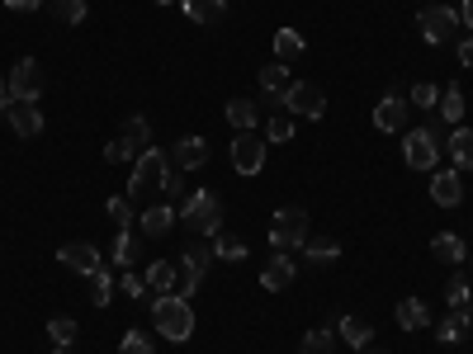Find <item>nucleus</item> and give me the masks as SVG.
<instances>
[{
  "mask_svg": "<svg viewBox=\"0 0 473 354\" xmlns=\"http://www.w3.org/2000/svg\"><path fill=\"white\" fill-rule=\"evenodd\" d=\"M303 241H307V213L298 203H284L275 208V218H270V251H303Z\"/></svg>",
  "mask_w": 473,
  "mask_h": 354,
  "instance_id": "4",
  "label": "nucleus"
},
{
  "mask_svg": "<svg viewBox=\"0 0 473 354\" xmlns=\"http://www.w3.org/2000/svg\"><path fill=\"white\" fill-rule=\"evenodd\" d=\"M417 29H421V38H426L430 48H445L449 38H455V29H459V10H449V5H421Z\"/></svg>",
  "mask_w": 473,
  "mask_h": 354,
  "instance_id": "6",
  "label": "nucleus"
},
{
  "mask_svg": "<svg viewBox=\"0 0 473 354\" xmlns=\"http://www.w3.org/2000/svg\"><path fill=\"white\" fill-rule=\"evenodd\" d=\"M402 156H407V165H412V171H436V161H440V137H436V128L426 123V128L407 133Z\"/></svg>",
  "mask_w": 473,
  "mask_h": 354,
  "instance_id": "9",
  "label": "nucleus"
},
{
  "mask_svg": "<svg viewBox=\"0 0 473 354\" xmlns=\"http://www.w3.org/2000/svg\"><path fill=\"white\" fill-rule=\"evenodd\" d=\"M152 326H156L171 345H184V340L194 336V307H190V298H180V293H156V298H152Z\"/></svg>",
  "mask_w": 473,
  "mask_h": 354,
  "instance_id": "1",
  "label": "nucleus"
},
{
  "mask_svg": "<svg viewBox=\"0 0 473 354\" xmlns=\"http://www.w3.org/2000/svg\"><path fill=\"white\" fill-rule=\"evenodd\" d=\"M468 336H473V331H468Z\"/></svg>",
  "mask_w": 473,
  "mask_h": 354,
  "instance_id": "51",
  "label": "nucleus"
},
{
  "mask_svg": "<svg viewBox=\"0 0 473 354\" xmlns=\"http://www.w3.org/2000/svg\"><path fill=\"white\" fill-rule=\"evenodd\" d=\"M43 5H48V0H5V10H14V14H33Z\"/></svg>",
  "mask_w": 473,
  "mask_h": 354,
  "instance_id": "43",
  "label": "nucleus"
},
{
  "mask_svg": "<svg viewBox=\"0 0 473 354\" xmlns=\"http://www.w3.org/2000/svg\"><path fill=\"white\" fill-rule=\"evenodd\" d=\"M166 194H171V199H184V180H180L175 171H171V180H166Z\"/></svg>",
  "mask_w": 473,
  "mask_h": 354,
  "instance_id": "45",
  "label": "nucleus"
},
{
  "mask_svg": "<svg viewBox=\"0 0 473 354\" xmlns=\"http://www.w3.org/2000/svg\"><path fill=\"white\" fill-rule=\"evenodd\" d=\"M114 293H118L114 275H109V269H95V275H90V303H95V307H109Z\"/></svg>",
  "mask_w": 473,
  "mask_h": 354,
  "instance_id": "31",
  "label": "nucleus"
},
{
  "mask_svg": "<svg viewBox=\"0 0 473 354\" xmlns=\"http://www.w3.org/2000/svg\"><path fill=\"white\" fill-rule=\"evenodd\" d=\"M459 67H473V33L459 43Z\"/></svg>",
  "mask_w": 473,
  "mask_h": 354,
  "instance_id": "44",
  "label": "nucleus"
},
{
  "mask_svg": "<svg viewBox=\"0 0 473 354\" xmlns=\"http://www.w3.org/2000/svg\"><path fill=\"white\" fill-rule=\"evenodd\" d=\"M105 161H109V165H133V161H137V147L118 133V137L109 142V147H105Z\"/></svg>",
  "mask_w": 473,
  "mask_h": 354,
  "instance_id": "39",
  "label": "nucleus"
},
{
  "mask_svg": "<svg viewBox=\"0 0 473 354\" xmlns=\"http://www.w3.org/2000/svg\"><path fill=\"white\" fill-rule=\"evenodd\" d=\"M303 256L313 260V265H332V260L341 256V241H336V237H322V232H317V237H307V241H303Z\"/></svg>",
  "mask_w": 473,
  "mask_h": 354,
  "instance_id": "26",
  "label": "nucleus"
},
{
  "mask_svg": "<svg viewBox=\"0 0 473 354\" xmlns=\"http://www.w3.org/2000/svg\"><path fill=\"white\" fill-rule=\"evenodd\" d=\"M180 10L194 19V24H218L228 14V0H180Z\"/></svg>",
  "mask_w": 473,
  "mask_h": 354,
  "instance_id": "24",
  "label": "nucleus"
},
{
  "mask_svg": "<svg viewBox=\"0 0 473 354\" xmlns=\"http://www.w3.org/2000/svg\"><path fill=\"white\" fill-rule=\"evenodd\" d=\"M175 222H180L175 208H171V203H156V208H147V213H142V237H166Z\"/></svg>",
  "mask_w": 473,
  "mask_h": 354,
  "instance_id": "19",
  "label": "nucleus"
},
{
  "mask_svg": "<svg viewBox=\"0 0 473 354\" xmlns=\"http://www.w3.org/2000/svg\"><path fill=\"white\" fill-rule=\"evenodd\" d=\"M430 203L436 208H459L464 203V175L459 171H436L430 175Z\"/></svg>",
  "mask_w": 473,
  "mask_h": 354,
  "instance_id": "14",
  "label": "nucleus"
},
{
  "mask_svg": "<svg viewBox=\"0 0 473 354\" xmlns=\"http://www.w3.org/2000/svg\"><path fill=\"white\" fill-rule=\"evenodd\" d=\"M407 104H421V109H436L440 104V86H430V80H417L412 95H407Z\"/></svg>",
  "mask_w": 473,
  "mask_h": 354,
  "instance_id": "40",
  "label": "nucleus"
},
{
  "mask_svg": "<svg viewBox=\"0 0 473 354\" xmlns=\"http://www.w3.org/2000/svg\"><path fill=\"white\" fill-rule=\"evenodd\" d=\"M171 156H161V147H142L137 161H133V180H128V199H142V194H152V190H166V180H171Z\"/></svg>",
  "mask_w": 473,
  "mask_h": 354,
  "instance_id": "3",
  "label": "nucleus"
},
{
  "mask_svg": "<svg viewBox=\"0 0 473 354\" xmlns=\"http://www.w3.org/2000/svg\"><path fill=\"white\" fill-rule=\"evenodd\" d=\"M436 114L459 128V123H464V86H445V90H440V104H436Z\"/></svg>",
  "mask_w": 473,
  "mask_h": 354,
  "instance_id": "27",
  "label": "nucleus"
},
{
  "mask_svg": "<svg viewBox=\"0 0 473 354\" xmlns=\"http://www.w3.org/2000/svg\"><path fill=\"white\" fill-rule=\"evenodd\" d=\"M459 19H464V29H473V0H464V10H459Z\"/></svg>",
  "mask_w": 473,
  "mask_h": 354,
  "instance_id": "47",
  "label": "nucleus"
},
{
  "mask_svg": "<svg viewBox=\"0 0 473 354\" xmlns=\"http://www.w3.org/2000/svg\"><path fill=\"white\" fill-rule=\"evenodd\" d=\"M430 256L445 260V265H464L468 246H464V237H455V232H436V241H430Z\"/></svg>",
  "mask_w": 473,
  "mask_h": 354,
  "instance_id": "23",
  "label": "nucleus"
},
{
  "mask_svg": "<svg viewBox=\"0 0 473 354\" xmlns=\"http://www.w3.org/2000/svg\"><path fill=\"white\" fill-rule=\"evenodd\" d=\"M393 317H398L402 331H426V326H430V307H426L421 298H402Z\"/></svg>",
  "mask_w": 473,
  "mask_h": 354,
  "instance_id": "20",
  "label": "nucleus"
},
{
  "mask_svg": "<svg viewBox=\"0 0 473 354\" xmlns=\"http://www.w3.org/2000/svg\"><path fill=\"white\" fill-rule=\"evenodd\" d=\"M57 260L67 265L71 275H80V279H90L95 269H105V256H99L90 241H67V246H61V251H57Z\"/></svg>",
  "mask_w": 473,
  "mask_h": 354,
  "instance_id": "10",
  "label": "nucleus"
},
{
  "mask_svg": "<svg viewBox=\"0 0 473 354\" xmlns=\"http://www.w3.org/2000/svg\"><path fill=\"white\" fill-rule=\"evenodd\" d=\"M123 137H128V142H133V147L142 152V147H147V142H152V123H147V118H142V114H133V118H123Z\"/></svg>",
  "mask_w": 473,
  "mask_h": 354,
  "instance_id": "36",
  "label": "nucleus"
},
{
  "mask_svg": "<svg viewBox=\"0 0 473 354\" xmlns=\"http://www.w3.org/2000/svg\"><path fill=\"white\" fill-rule=\"evenodd\" d=\"M360 354H383V349H379V345H364V349H360Z\"/></svg>",
  "mask_w": 473,
  "mask_h": 354,
  "instance_id": "48",
  "label": "nucleus"
},
{
  "mask_svg": "<svg viewBox=\"0 0 473 354\" xmlns=\"http://www.w3.org/2000/svg\"><path fill=\"white\" fill-rule=\"evenodd\" d=\"M228 123H232V133H246V128H256L260 123V104L256 99H228Z\"/></svg>",
  "mask_w": 473,
  "mask_h": 354,
  "instance_id": "21",
  "label": "nucleus"
},
{
  "mask_svg": "<svg viewBox=\"0 0 473 354\" xmlns=\"http://www.w3.org/2000/svg\"><path fill=\"white\" fill-rule=\"evenodd\" d=\"M279 104H284V114H294V118H322L326 114V90L322 86H313V80H294L289 90L279 95Z\"/></svg>",
  "mask_w": 473,
  "mask_h": 354,
  "instance_id": "5",
  "label": "nucleus"
},
{
  "mask_svg": "<svg viewBox=\"0 0 473 354\" xmlns=\"http://www.w3.org/2000/svg\"><path fill=\"white\" fill-rule=\"evenodd\" d=\"M10 114V86H5V76H0V118Z\"/></svg>",
  "mask_w": 473,
  "mask_h": 354,
  "instance_id": "46",
  "label": "nucleus"
},
{
  "mask_svg": "<svg viewBox=\"0 0 473 354\" xmlns=\"http://www.w3.org/2000/svg\"><path fill=\"white\" fill-rule=\"evenodd\" d=\"M289 86H294V80H289V61H270V67H260V90L270 95L275 104H279V95Z\"/></svg>",
  "mask_w": 473,
  "mask_h": 354,
  "instance_id": "22",
  "label": "nucleus"
},
{
  "mask_svg": "<svg viewBox=\"0 0 473 354\" xmlns=\"http://www.w3.org/2000/svg\"><path fill=\"white\" fill-rule=\"evenodd\" d=\"M109 218H114L118 227H133V222H137V213H133V203H128V199H123V194H118V199H109Z\"/></svg>",
  "mask_w": 473,
  "mask_h": 354,
  "instance_id": "42",
  "label": "nucleus"
},
{
  "mask_svg": "<svg viewBox=\"0 0 473 354\" xmlns=\"http://www.w3.org/2000/svg\"><path fill=\"white\" fill-rule=\"evenodd\" d=\"M213 256L228 260V265H241V260H246V241H237V237H228V232H218V237H213Z\"/></svg>",
  "mask_w": 473,
  "mask_h": 354,
  "instance_id": "33",
  "label": "nucleus"
},
{
  "mask_svg": "<svg viewBox=\"0 0 473 354\" xmlns=\"http://www.w3.org/2000/svg\"><path fill=\"white\" fill-rule=\"evenodd\" d=\"M52 354H71V349H52Z\"/></svg>",
  "mask_w": 473,
  "mask_h": 354,
  "instance_id": "50",
  "label": "nucleus"
},
{
  "mask_svg": "<svg viewBox=\"0 0 473 354\" xmlns=\"http://www.w3.org/2000/svg\"><path fill=\"white\" fill-rule=\"evenodd\" d=\"M294 275H298V269H294L289 251H275V256H270V265L260 269V288H270V293H279V288H289V284H294Z\"/></svg>",
  "mask_w": 473,
  "mask_h": 354,
  "instance_id": "16",
  "label": "nucleus"
},
{
  "mask_svg": "<svg viewBox=\"0 0 473 354\" xmlns=\"http://www.w3.org/2000/svg\"><path fill=\"white\" fill-rule=\"evenodd\" d=\"M5 86H10V99H43V90H48V76H43V67H38L33 57H24V61H14L10 67V76H5Z\"/></svg>",
  "mask_w": 473,
  "mask_h": 354,
  "instance_id": "7",
  "label": "nucleus"
},
{
  "mask_svg": "<svg viewBox=\"0 0 473 354\" xmlns=\"http://www.w3.org/2000/svg\"><path fill=\"white\" fill-rule=\"evenodd\" d=\"M48 14L61 24H80L86 19V0H48Z\"/></svg>",
  "mask_w": 473,
  "mask_h": 354,
  "instance_id": "34",
  "label": "nucleus"
},
{
  "mask_svg": "<svg viewBox=\"0 0 473 354\" xmlns=\"http://www.w3.org/2000/svg\"><path fill=\"white\" fill-rule=\"evenodd\" d=\"M10 133H19V137H38L43 133V109H38L33 99H10Z\"/></svg>",
  "mask_w": 473,
  "mask_h": 354,
  "instance_id": "13",
  "label": "nucleus"
},
{
  "mask_svg": "<svg viewBox=\"0 0 473 354\" xmlns=\"http://www.w3.org/2000/svg\"><path fill=\"white\" fill-rule=\"evenodd\" d=\"M209 156H213V147H209V137H180L175 142V152H171V165L175 171H199V165H209Z\"/></svg>",
  "mask_w": 473,
  "mask_h": 354,
  "instance_id": "12",
  "label": "nucleus"
},
{
  "mask_svg": "<svg viewBox=\"0 0 473 354\" xmlns=\"http://www.w3.org/2000/svg\"><path fill=\"white\" fill-rule=\"evenodd\" d=\"M156 5H175V0H156Z\"/></svg>",
  "mask_w": 473,
  "mask_h": 354,
  "instance_id": "49",
  "label": "nucleus"
},
{
  "mask_svg": "<svg viewBox=\"0 0 473 354\" xmlns=\"http://www.w3.org/2000/svg\"><path fill=\"white\" fill-rule=\"evenodd\" d=\"M303 57V33L298 29H275V61H298Z\"/></svg>",
  "mask_w": 473,
  "mask_h": 354,
  "instance_id": "28",
  "label": "nucleus"
},
{
  "mask_svg": "<svg viewBox=\"0 0 473 354\" xmlns=\"http://www.w3.org/2000/svg\"><path fill=\"white\" fill-rule=\"evenodd\" d=\"M294 137V114H270L265 118V142H289Z\"/></svg>",
  "mask_w": 473,
  "mask_h": 354,
  "instance_id": "38",
  "label": "nucleus"
},
{
  "mask_svg": "<svg viewBox=\"0 0 473 354\" xmlns=\"http://www.w3.org/2000/svg\"><path fill=\"white\" fill-rule=\"evenodd\" d=\"M332 345H336V326H332V331L317 326V331H307V336H303L298 354H332Z\"/></svg>",
  "mask_w": 473,
  "mask_h": 354,
  "instance_id": "32",
  "label": "nucleus"
},
{
  "mask_svg": "<svg viewBox=\"0 0 473 354\" xmlns=\"http://www.w3.org/2000/svg\"><path fill=\"white\" fill-rule=\"evenodd\" d=\"M232 171L237 175H260V165H265V137H256V128H246V133H232Z\"/></svg>",
  "mask_w": 473,
  "mask_h": 354,
  "instance_id": "8",
  "label": "nucleus"
},
{
  "mask_svg": "<svg viewBox=\"0 0 473 354\" xmlns=\"http://www.w3.org/2000/svg\"><path fill=\"white\" fill-rule=\"evenodd\" d=\"M336 336L351 349H364V345H374V326H369L364 317H351V312H345V317H336Z\"/></svg>",
  "mask_w": 473,
  "mask_h": 354,
  "instance_id": "17",
  "label": "nucleus"
},
{
  "mask_svg": "<svg viewBox=\"0 0 473 354\" xmlns=\"http://www.w3.org/2000/svg\"><path fill=\"white\" fill-rule=\"evenodd\" d=\"M180 227L190 237H218L222 232V199L213 190H194L180 203Z\"/></svg>",
  "mask_w": 473,
  "mask_h": 354,
  "instance_id": "2",
  "label": "nucleus"
},
{
  "mask_svg": "<svg viewBox=\"0 0 473 354\" xmlns=\"http://www.w3.org/2000/svg\"><path fill=\"white\" fill-rule=\"evenodd\" d=\"M449 156H455V171H473V128H459L449 133Z\"/></svg>",
  "mask_w": 473,
  "mask_h": 354,
  "instance_id": "25",
  "label": "nucleus"
},
{
  "mask_svg": "<svg viewBox=\"0 0 473 354\" xmlns=\"http://www.w3.org/2000/svg\"><path fill=\"white\" fill-rule=\"evenodd\" d=\"M76 331H80V326H76L71 317H52V321H48V340H52V349H71V345H76Z\"/></svg>",
  "mask_w": 473,
  "mask_h": 354,
  "instance_id": "30",
  "label": "nucleus"
},
{
  "mask_svg": "<svg viewBox=\"0 0 473 354\" xmlns=\"http://www.w3.org/2000/svg\"><path fill=\"white\" fill-rule=\"evenodd\" d=\"M137 256H142V237L133 232V227H118V237H114V246H109V260H114L118 269H128Z\"/></svg>",
  "mask_w": 473,
  "mask_h": 354,
  "instance_id": "18",
  "label": "nucleus"
},
{
  "mask_svg": "<svg viewBox=\"0 0 473 354\" xmlns=\"http://www.w3.org/2000/svg\"><path fill=\"white\" fill-rule=\"evenodd\" d=\"M118 293L142 298V293H147V279H142V275H133V269H118Z\"/></svg>",
  "mask_w": 473,
  "mask_h": 354,
  "instance_id": "41",
  "label": "nucleus"
},
{
  "mask_svg": "<svg viewBox=\"0 0 473 354\" xmlns=\"http://www.w3.org/2000/svg\"><path fill=\"white\" fill-rule=\"evenodd\" d=\"M118 354H156V345H152V336L147 331H123V340H118Z\"/></svg>",
  "mask_w": 473,
  "mask_h": 354,
  "instance_id": "35",
  "label": "nucleus"
},
{
  "mask_svg": "<svg viewBox=\"0 0 473 354\" xmlns=\"http://www.w3.org/2000/svg\"><path fill=\"white\" fill-rule=\"evenodd\" d=\"M468 331H473V312L468 307H449V317L436 321V340L440 345H459Z\"/></svg>",
  "mask_w": 473,
  "mask_h": 354,
  "instance_id": "15",
  "label": "nucleus"
},
{
  "mask_svg": "<svg viewBox=\"0 0 473 354\" xmlns=\"http://www.w3.org/2000/svg\"><path fill=\"white\" fill-rule=\"evenodd\" d=\"M445 303H449V307H468V303H473V284H468L464 275H449V284H445Z\"/></svg>",
  "mask_w": 473,
  "mask_h": 354,
  "instance_id": "37",
  "label": "nucleus"
},
{
  "mask_svg": "<svg viewBox=\"0 0 473 354\" xmlns=\"http://www.w3.org/2000/svg\"><path fill=\"white\" fill-rule=\"evenodd\" d=\"M142 279H147V288H152V293H171V288H175V265H166V260H152V265H147V275H142Z\"/></svg>",
  "mask_w": 473,
  "mask_h": 354,
  "instance_id": "29",
  "label": "nucleus"
},
{
  "mask_svg": "<svg viewBox=\"0 0 473 354\" xmlns=\"http://www.w3.org/2000/svg\"><path fill=\"white\" fill-rule=\"evenodd\" d=\"M468 260H473V256H468Z\"/></svg>",
  "mask_w": 473,
  "mask_h": 354,
  "instance_id": "52",
  "label": "nucleus"
},
{
  "mask_svg": "<svg viewBox=\"0 0 473 354\" xmlns=\"http://www.w3.org/2000/svg\"><path fill=\"white\" fill-rule=\"evenodd\" d=\"M407 109H412V104L388 90V95L374 104V128H379V133H402V128H407Z\"/></svg>",
  "mask_w": 473,
  "mask_h": 354,
  "instance_id": "11",
  "label": "nucleus"
}]
</instances>
